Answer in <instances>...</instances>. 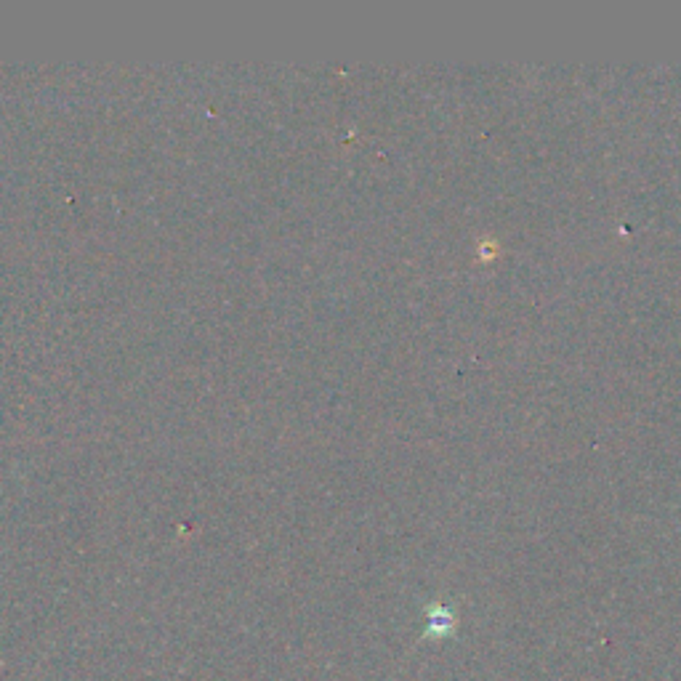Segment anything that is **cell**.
Masks as SVG:
<instances>
[{
	"label": "cell",
	"mask_w": 681,
	"mask_h": 681,
	"mask_svg": "<svg viewBox=\"0 0 681 681\" xmlns=\"http://www.w3.org/2000/svg\"><path fill=\"white\" fill-rule=\"evenodd\" d=\"M498 256H501V248H498V243H495L493 237H485V240L477 245V259L482 261V264H487V261H495Z\"/></svg>",
	"instance_id": "cell-1"
}]
</instances>
